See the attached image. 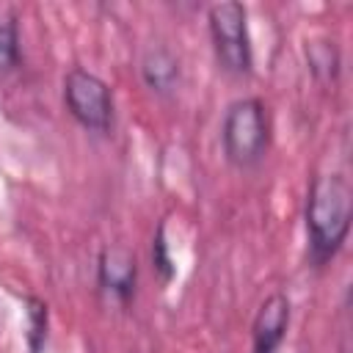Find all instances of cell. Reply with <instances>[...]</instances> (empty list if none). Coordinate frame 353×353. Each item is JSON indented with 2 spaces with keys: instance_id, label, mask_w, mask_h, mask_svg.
<instances>
[{
  "instance_id": "1",
  "label": "cell",
  "mask_w": 353,
  "mask_h": 353,
  "mask_svg": "<svg viewBox=\"0 0 353 353\" xmlns=\"http://www.w3.org/2000/svg\"><path fill=\"white\" fill-rule=\"evenodd\" d=\"M350 185L342 174H317L306 193L309 262L323 268L334 259L350 232Z\"/></svg>"
},
{
  "instance_id": "2",
  "label": "cell",
  "mask_w": 353,
  "mask_h": 353,
  "mask_svg": "<svg viewBox=\"0 0 353 353\" xmlns=\"http://www.w3.org/2000/svg\"><path fill=\"white\" fill-rule=\"evenodd\" d=\"M221 141H223L226 160L232 165L237 168L256 165L265 157L270 143V127H268V113L262 99L256 97L234 99L223 113Z\"/></svg>"
},
{
  "instance_id": "9",
  "label": "cell",
  "mask_w": 353,
  "mask_h": 353,
  "mask_svg": "<svg viewBox=\"0 0 353 353\" xmlns=\"http://www.w3.org/2000/svg\"><path fill=\"white\" fill-rule=\"evenodd\" d=\"M25 342L30 353H41L47 342V303L41 298H25Z\"/></svg>"
},
{
  "instance_id": "10",
  "label": "cell",
  "mask_w": 353,
  "mask_h": 353,
  "mask_svg": "<svg viewBox=\"0 0 353 353\" xmlns=\"http://www.w3.org/2000/svg\"><path fill=\"white\" fill-rule=\"evenodd\" d=\"M19 63V30L17 17L0 8V72H8Z\"/></svg>"
},
{
  "instance_id": "3",
  "label": "cell",
  "mask_w": 353,
  "mask_h": 353,
  "mask_svg": "<svg viewBox=\"0 0 353 353\" xmlns=\"http://www.w3.org/2000/svg\"><path fill=\"white\" fill-rule=\"evenodd\" d=\"M210 36L218 63L229 74L251 72V39H248V14L237 0H223L210 6Z\"/></svg>"
},
{
  "instance_id": "5",
  "label": "cell",
  "mask_w": 353,
  "mask_h": 353,
  "mask_svg": "<svg viewBox=\"0 0 353 353\" xmlns=\"http://www.w3.org/2000/svg\"><path fill=\"white\" fill-rule=\"evenodd\" d=\"M97 273H99V287L105 292H110L116 301L127 303L132 298L135 281H138V262H135V254L130 248H124V245H108L99 254Z\"/></svg>"
},
{
  "instance_id": "11",
  "label": "cell",
  "mask_w": 353,
  "mask_h": 353,
  "mask_svg": "<svg viewBox=\"0 0 353 353\" xmlns=\"http://www.w3.org/2000/svg\"><path fill=\"white\" fill-rule=\"evenodd\" d=\"M152 262H154V270L160 273L163 281H168L174 276V262L168 256V243H165V226L163 223L157 226V234L152 240Z\"/></svg>"
},
{
  "instance_id": "6",
  "label": "cell",
  "mask_w": 353,
  "mask_h": 353,
  "mask_svg": "<svg viewBox=\"0 0 353 353\" xmlns=\"http://www.w3.org/2000/svg\"><path fill=\"white\" fill-rule=\"evenodd\" d=\"M290 325V301L284 292H273L262 301L254 317V353H276Z\"/></svg>"
},
{
  "instance_id": "4",
  "label": "cell",
  "mask_w": 353,
  "mask_h": 353,
  "mask_svg": "<svg viewBox=\"0 0 353 353\" xmlns=\"http://www.w3.org/2000/svg\"><path fill=\"white\" fill-rule=\"evenodd\" d=\"M63 102L69 113L94 132H105L113 121V97L105 80L85 69H72L63 77Z\"/></svg>"
},
{
  "instance_id": "8",
  "label": "cell",
  "mask_w": 353,
  "mask_h": 353,
  "mask_svg": "<svg viewBox=\"0 0 353 353\" xmlns=\"http://www.w3.org/2000/svg\"><path fill=\"white\" fill-rule=\"evenodd\" d=\"M306 61H309L312 74L320 77V80H336L339 66H342L339 50L328 39H312V41H306Z\"/></svg>"
},
{
  "instance_id": "7",
  "label": "cell",
  "mask_w": 353,
  "mask_h": 353,
  "mask_svg": "<svg viewBox=\"0 0 353 353\" xmlns=\"http://www.w3.org/2000/svg\"><path fill=\"white\" fill-rule=\"evenodd\" d=\"M141 74H143V83H146L152 91L168 94V91L176 85V80H179V61H176V55H174L168 47H163V44L149 47L146 55H143V61H141Z\"/></svg>"
}]
</instances>
